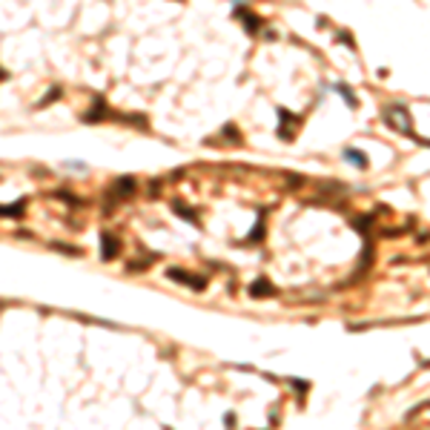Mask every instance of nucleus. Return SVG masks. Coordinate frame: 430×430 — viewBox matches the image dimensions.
Here are the masks:
<instances>
[{"label": "nucleus", "instance_id": "1a4fd4ad", "mask_svg": "<svg viewBox=\"0 0 430 430\" xmlns=\"http://www.w3.org/2000/svg\"><path fill=\"white\" fill-rule=\"evenodd\" d=\"M23 212V204H15V207H3V215H20Z\"/></svg>", "mask_w": 430, "mask_h": 430}, {"label": "nucleus", "instance_id": "0eeeda50", "mask_svg": "<svg viewBox=\"0 0 430 430\" xmlns=\"http://www.w3.org/2000/svg\"><path fill=\"white\" fill-rule=\"evenodd\" d=\"M333 89H335V92H338V95H344V101L350 103L353 109H356V106H358V101H356V98H353V92H350V89H347V86H342V83H335Z\"/></svg>", "mask_w": 430, "mask_h": 430}, {"label": "nucleus", "instance_id": "39448f33", "mask_svg": "<svg viewBox=\"0 0 430 430\" xmlns=\"http://www.w3.org/2000/svg\"><path fill=\"white\" fill-rule=\"evenodd\" d=\"M344 161H347V164H356L358 169H365V167H367L365 152H361V149H353V146H347V149H344Z\"/></svg>", "mask_w": 430, "mask_h": 430}, {"label": "nucleus", "instance_id": "f03ea898", "mask_svg": "<svg viewBox=\"0 0 430 430\" xmlns=\"http://www.w3.org/2000/svg\"><path fill=\"white\" fill-rule=\"evenodd\" d=\"M101 255H103V261H112V258L118 255V238L112 233L101 235Z\"/></svg>", "mask_w": 430, "mask_h": 430}, {"label": "nucleus", "instance_id": "7ed1b4c3", "mask_svg": "<svg viewBox=\"0 0 430 430\" xmlns=\"http://www.w3.org/2000/svg\"><path fill=\"white\" fill-rule=\"evenodd\" d=\"M167 276H169V278H175V281H184V284L195 287V290H204V284H207V278L187 276V273H181V270H167Z\"/></svg>", "mask_w": 430, "mask_h": 430}, {"label": "nucleus", "instance_id": "20e7f679", "mask_svg": "<svg viewBox=\"0 0 430 430\" xmlns=\"http://www.w3.org/2000/svg\"><path fill=\"white\" fill-rule=\"evenodd\" d=\"M273 284L270 281H264V278H258V281H253V287H250V296L253 299H261V296H273Z\"/></svg>", "mask_w": 430, "mask_h": 430}, {"label": "nucleus", "instance_id": "423d86ee", "mask_svg": "<svg viewBox=\"0 0 430 430\" xmlns=\"http://www.w3.org/2000/svg\"><path fill=\"white\" fill-rule=\"evenodd\" d=\"M238 20H244L247 32H255V29H258V17H253L250 12H244V9H238Z\"/></svg>", "mask_w": 430, "mask_h": 430}, {"label": "nucleus", "instance_id": "6e6552de", "mask_svg": "<svg viewBox=\"0 0 430 430\" xmlns=\"http://www.w3.org/2000/svg\"><path fill=\"white\" fill-rule=\"evenodd\" d=\"M261 233H264V212L258 215V224H255V230L250 233V238H247V241H258V238H261Z\"/></svg>", "mask_w": 430, "mask_h": 430}, {"label": "nucleus", "instance_id": "f257e3e1", "mask_svg": "<svg viewBox=\"0 0 430 430\" xmlns=\"http://www.w3.org/2000/svg\"><path fill=\"white\" fill-rule=\"evenodd\" d=\"M381 118H384V124L390 126V129L401 132V135H408V138H416V141H422L419 135L413 132V121H410V112L404 103H387L384 112H381ZM424 144V141H422Z\"/></svg>", "mask_w": 430, "mask_h": 430}, {"label": "nucleus", "instance_id": "9d476101", "mask_svg": "<svg viewBox=\"0 0 430 430\" xmlns=\"http://www.w3.org/2000/svg\"><path fill=\"white\" fill-rule=\"evenodd\" d=\"M233 3H244V0H233Z\"/></svg>", "mask_w": 430, "mask_h": 430}]
</instances>
